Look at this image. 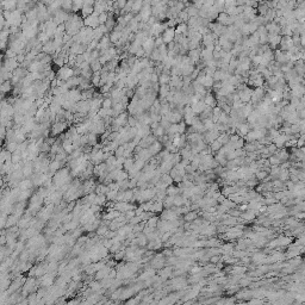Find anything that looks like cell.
<instances>
[{"instance_id": "6da1fadb", "label": "cell", "mask_w": 305, "mask_h": 305, "mask_svg": "<svg viewBox=\"0 0 305 305\" xmlns=\"http://www.w3.org/2000/svg\"><path fill=\"white\" fill-rule=\"evenodd\" d=\"M72 76H74V69H73L72 67L65 66V65L62 67H60V69L57 72V78L63 80V81H67L68 79L72 78Z\"/></svg>"}, {"instance_id": "7a4b0ae2", "label": "cell", "mask_w": 305, "mask_h": 305, "mask_svg": "<svg viewBox=\"0 0 305 305\" xmlns=\"http://www.w3.org/2000/svg\"><path fill=\"white\" fill-rule=\"evenodd\" d=\"M84 25L87 26V28H91V29H96L99 26V20H98V14L97 13H92L90 16L85 17L84 18Z\"/></svg>"}, {"instance_id": "3957f363", "label": "cell", "mask_w": 305, "mask_h": 305, "mask_svg": "<svg viewBox=\"0 0 305 305\" xmlns=\"http://www.w3.org/2000/svg\"><path fill=\"white\" fill-rule=\"evenodd\" d=\"M66 129H67L66 122L59 120V122H55L54 124H53L50 132H51L53 136H56V135H60V134H62V132H65L66 131Z\"/></svg>"}, {"instance_id": "277c9868", "label": "cell", "mask_w": 305, "mask_h": 305, "mask_svg": "<svg viewBox=\"0 0 305 305\" xmlns=\"http://www.w3.org/2000/svg\"><path fill=\"white\" fill-rule=\"evenodd\" d=\"M175 37V29L174 28H166L161 34V38L165 44H168L169 42L174 41Z\"/></svg>"}, {"instance_id": "5b68a950", "label": "cell", "mask_w": 305, "mask_h": 305, "mask_svg": "<svg viewBox=\"0 0 305 305\" xmlns=\"http://www.w3.org/2000/svg\"><path fill=\"white\" fill-rule=\"evenodd\" d=\"M113 209L124 213L125 211H129V210H135V205L130 204L129 202H118L117 204H113Z\"/></svg>"}, {"instance_id": "8992f818", "label": "cell", "mask_w": 305, "mask_h": 305, "mask_svg": "<svg viewBox=\"0 0 305 305\" xmlns=\"http://www.w3.org/2000/svg\"><path fill=\"white\" fill-rule=\"evenodd\" d=\"M154 41H155V38H153V37H148V38H147V39L142 43V45H141V47L143 48L145 55H150V54H151V51L154 50V48H155Z\"/></svg>"}, {"instance_id": "52a82bcc", "label": "cell", "mask_w": 305, "mask_h": 305, "mask_svg": "<svg viewBox=\"0 0 305 305\" xmlns=\"http://www.w3.org/2000/svg\"><path fill=\"white\" fill-rule=\"evenodd\" d=\"M251 93H253V91L249 90V88H247V87H245L243 90H239V100L243 103V104L250 103Z\"/></svg>"}, {"instance_id": "ba28073f", "label": "cell", "mask_w": 305, "mask_h": 305, "mask_svg": "<svg viewBox=\"0 0 305 305\" xmlns=\"http://www.w3.org/2000/svg\"><path fill=\"white\" fill-rule=\"evenodd\" d=\"M111 41H110V38H108V36H103L100 39H99V42H98V45H97V49L99 50V51H104V50H108L110 47H111Z\"/></svg>"}, {"instance_id": "9c48e42d", "label": "cell", "mask_w": 305, "mask_h": 305, "mask_svg": "<svg viewBox=\"0 0 305 305\" xmlns=\"http://www.w3.org/2000/svg\"><path fill=\"white\" fill-rule=\"evenodd\" d=\"M281 41V35L279 34H268L267 36V42L269 43V45L272 48H276V45L280 44Z\"/></svg>"}, {"instance_id": "30bf717a", "label": "cell", "mask_w": 305, "mask_h": 305, "mask_svg": "<svg viewBox=\"0 0 305 305\" xmlns=\"http://www.w3.org/2000/svg\"><path fill=\"white\" fill-rule=\"evenodd\" d=\"M178 213L175 212V211H173V210H165L163 212H162L161 215V218L162 219H165V221H174V219H178Z\"/></svg>"}, {"instance_id": "8fae6325", "label": "cell", "mask_w": 305, "mask_h": 305, "mask_svg": "<svg viewBox=\"0 0 305 305\" xmlns=\"http://www.w3.org/2000/svg\"><path fill=\"white\" fill-rule=\"evenodd\" d=\"M190 106H191V110L196 114L202 113L204 110H205V108H206V105H205V103H204L203 99L197 103H194V104H192V105H190Z\"/></svg>"}, {"instance_id": "7c38bea8", "label": "cell", "mask_w": 305, "mask_h": 305, "mask_svg": "<svg viewBox=\"0 0 305 305\" xmlns=\"http://www.w3.org/2000/svg\"><path fill=\"white\" fill-rule=\"evenodd\" d=\"M203 100L206 106H210V108H215V106H217V99H216V97L213 96V94H211V93H206V94L204 96Z\"/></svg>"}, {"instance_id": "4fadbf2b", "label": "cell", "mask_w": 305, "mask_h": 305, "mask_svg": "<svg viewBox=\"0 0 305 305\" xmlns=\"http://www.w3.org/2000/svg\"><path fill=\"white\" fill-rule=\"evenodd\" d=\"M148 150H149L150 154H151L153 156L156 155V154H159V153L162 150V143L160 142V141H156L155 139V141L148 147Z\"/></svg>"}, {"instance_id": "5bb4252c", "label": "cell", "mask_w": 305, "mask_h": 305, "mask_svg": "<svg viewBox=\"0 0 305 305\" xmlns=\"http://www.w3.org/2000/svg\"><path fill=\"white\" fill-rule=\"evenodd\" d=\"M110 271H111V267H108V266H104V267H102L100 269H98V271H97V274H96V279L97 280H102V279L108 278Z\"/></svg>"}, {"instance_id": "9a60e30c", "label": "cell", "mask_w": 305, "mask_h": 305, "mask_svg": "<svg viewBox=\"0 0 305 305\" xmlns=\"http://www.w3.org/2000/svg\"><path fill=\"white\" fill-rule=\"evenodd\" d=\"M200 50H202L200 48L191 49V50H190V53H188V57L191 59V61L194 63V65H196V63H198V62H199V60H200Z\"/></svg>"}, {"instance_id": "2e32d148", "label": "cell", "mask_w": 305, "mask_h": 305, "mask_svg": "<svg viewBox=\"0 0 305 305\" xmlns=\"http://www.w3.org/2000/svg\"><path fill=\"white\" fill-rule=\"evenodd\" d=\"M144 3L143 0H134V4H132V8H131V13L135 16V14H138L139 11L142 10Z\"/></svg>"}, {"instance_id": "e0dca14e", "label": "cell", "mask_w": 305, "mask_h": 305, "mask_svg": "<svg viewBox=\"0 0 305 305\" xmlns=\"http://www.w3.org/2000/svg\"><path fill=\"white\" fill-rule=\"evenodd\" d=\"M213 78H212V75H209V74H205L203 78V81H202V85H203L204 87L208 90V88H211L212 87V85H213Z\"/></svg>"}, {"instance_id": "ac0fdd59", "label": "cell", "mask_w": 305, "mask_h": 305, "mask_svg": "<svg viewBox=\"0 0 305 305\" xmlns=\"http://www.w3.org/2000/svg\"><path fill=\"white\" fill-rule=\"evenodd\" d=\"M12 90V82L11 80H4L0 85V92L1 93H8Z\"/></svg>"}, {"instance_id": "d6986e66", "label": "cell", "mask_w": 305, "mask_h": 305, "mask_svg": "<svg viewBox=\"0 0 305 305\" xmlns=\"http://www.w3.org/2000/svg\"><path fill=\"white\" fill-rule=\"evenodd\" d=\"M122 212H119V211H114V209H110L108 210V212L106 213V215L104 216V219H108V221H113L114 218H117L118 216L120 215Z\"/></svg>"}, {"instance_id": "ffe728a7", "label": "cell", "mask_w": 305, "mask_h": 305, "mask_svg": "<svg viewBox=\"0 0 305 305\" xmlns=\"http://www.w3.org/2000/svg\"><path fill=\"white\" fill-rule=\"evenodd\" d=\"M171 91L169 85H161L159 88V94H160V99H165L166 96L168 94V92Z\"/></svg>"}, {"instance_id": "44dd1931", "label": "cell", "mask_w": 305, "mask_h": 305, "mask_svg": "<svg viewBox=\"0 0 305 305\" xmlns=\"http://www.w3.org/2000/svg\"><path fill=\"white\" fill-rule=\"evenodd\" d=\"M22 172H23V175H24V176H29V175H31L32 172H34V165L26 162V163L24 165V167L22 168Z\"/></svg>"}, {"instance_id": "7402d4cb", "label": "cell", "mask_w": 305, "mask_h": 305, "mask_svg": "<svg viewBox=\"0 0 305 305\" xmlns=\"http://www.w3.org/2000/svg\"><path fill=\"white\" fill-rule=\"evenodd\" d=\"M180 190L179 187H176V186H173V185H169L166 188V194L167 196H176V194H179L180 193Z\"/></svg>"}, {"instance_id": "603a6c76", "label": "cell", "mask_w": 305, "mask_h": 305, "mask_svg": "<svg viewBox=\"0 0 305 305\" xmlns=\"http://www.w3.org/2000/svg\"><path fill=\"white\" fill-rule=\"evenodd\" d=\"M278 178L281 181H286L290 178V172H288V168H281L279 174H278Z\"/></svg>"}, {"instance_id": "cb8c5ba5", "label": "cell", "mask_w": 305, "mask_h": 305, "mask_svg": "<svg viewBox=\"0 0 305 305\" xmlns=\"http://www.w3.org/2000/svg\"><path fill=\"white\" fill-rule=\"evenodd\" d=\"M157 222H159V218H157L156 216H151V217H149V218L145 221V225H147V227H150V228H154V229H156Z\"/></svg>"}, {"instance_id": "d4e9b609", "label": "cell", "mask_w": 305, "mask_h": 305, "mask_svg": "<svg viewBox=\"0 0 305 305\" xmlns=\"http://www.w3.org/2000/svg\"><path fill=\"white\" fill-rule=\"evenodd\" d=\"M90 68H91V71H92L93 73H94V72H100V71H102V68H103V65L99 62V60H96V61H93V62H91V63H90Z\"/></svg>"}, {"instance_id": "484cf974", "label": "cell", "mask_w": 305, "mask_h": 305, "mask_svg": "<svg viewBox=\"0 0 305 305\" xmlns=\"http://www.w3.org/2000/svg\"><path fill=\"white\" fill-rule=\"evenodd\" d=\"M222 147H223V143H222L218 138H217V139H215L213 142H211V143H210V149H211V151H218Z\"/></svg>"}, {"instance_id": "4316f807", "label": "cell", "mask_w": 305, "mask_h": 305, "mask_svg": "<svg viewBox=\"0 0 305 305\" xmlns=\"http://www.w3.org/2000/svg\"><path fill=\"white\" fill-rule=\"evenodd\" d=\"M153 275H155V271H154V268L147 269V271H144L143 273L141 274V276H139V279H141V280H147V279H149V278H151Z\"/></svg>"}, {"instance_id": "83f0119b", "label": "cell", "mask_w": 305, "mask_h": 305, "mask_svg": "<svg viewBox=\"0 0 305 305\" xmlns=\"http://www.w3.org/2000/svg\"><path fill=\"white\" fill-rule=\"evenodd\" d=\"M171 81V75L169 74H166V73H162L159 75V82L161 85H168Z\"/></svg>"}, {"instance_id": "f1b7e54d", "label": "cell", "mask_w": 305, "mask_h": 305, "mask_svg": "<svg viewBox=\"0 0 305 305\" xmlns=\"http://www.w3.org/2000/svg\"><path fill=\"white\" fill-rule=\"evenodd\" d=\"M196 218H198V212H196V211H188V212H186L185 215V221L186 222H193Z\"/></svg>"}, {"instance_id": "f546056e", "label": "cell", "mask_w": 305, "mask_h": 305, "mask_svg": "<svg viewBox=\"0 0 305 305\" xmlns=\"http://www.w3.org/2000/svg\"><path fill=\"white\" fill-rule=\"evenodd\" d=\"M160 180H162L165 184L167 186H169V185H173V178L169 175L168 173H163L161 175V178H160Z\"/></svg>"}, {"instance_id": "4dcf8cb0", "label": "cell", "mask_w": 305, "mask_h": 305, "mask_svg": "<svg viewBox=\"0 0 305 305\" xmlns=\"http://www.w3.org/2000/svg\"><path fill=\"white\" fill-rule=\"evenodd\" d=\"M112 105H113V102H112L111 97H106V98H104V99H103L102 108H112Z\"/></svg>"}, {"instance_id": "1f68e13d", "label": "cell", "mask_w": 305, "mask_h": 305, "mask_svg": "<svg viewBox=\"0 0 305 305\" xmlns=\"http://www.w3.org/2000/svg\"><path fill=\"white\" fill-rule=\"evenodd\" d=\"M165 132H166V130H165V129H163L160 124H159V125L156 126L155 129L153 130V134H154V136H155V137H161V136H163V135H165Z\"/></svg>"}, {"instance_id": "d6a6232c", "label": "cell", "mask_w": 305, "mask_h": 305, "mask_svg": "<svg viewBox=\"0 0 305 305\" xmlns=\"http://www.w3.org/2000/svg\"><path fill=\"white\" fill-rule=\"evenodd\" d=\"M267 174H268V171H266V169H262V171H257L256 173L254 174V176H256L257 180H263L267 178Z\"/></svg>"}, {"instance_id": "836d02e7", "label": "cell", "mask_w": 305, "mask_h": 305, "mask_svg": "<svg viewBox=\"0 0 305 305\" xmlns=\"http://www.w3.org/2000/svg\"><path fill=\"white\" fill-rule=\"evenodd\" d=\"M265 260H266V255L262 254V253H257V254H255V255L253 256V261L256 263L265 262Z\"/></svg>"}, {"instance_id": "e575fe53", "label": "cell", "mask_w": 305, "mask_h": 305, "mask_svg": "<svg viewBox=\"0 0 305 305\" xmlns=\"http://www.w3.org/2000/svg\"><path fill=\"white\" fill-rule=\"evenodd\" d=\"M61 167V161H57V160H55V161H53L51 163H49V169L53 172V173H55V172H57V169Z\"/></svg>"}, {"instance_id": "d590c367", "label": "cell", "mask_w": 305, "mask_h": 305, "mask_svg": "<svg viewBox=\"0 0 305 305\" xmlns=\"http://www.w3.org/2000/svg\"><path fill=\"white\" fill-rule=\"evenodd\" d=\"M94 191H96V194H106L108 191V187L104 185H99L94 188Z\"/></svg>"}, {"instance_id": "8d00e7d4", "label": "cell", "mask_w": 305, "mask_h": 305, "mask_svg": "<svg viewBox=\"0 0 305 305\" xmlns=\"http://www.w3.org/2000/svg\"><path fill=\"white\" fill-rule=\"evenodd\" d=\"M268 162H269V166H278V165H280L281 163V161L275 155L269 156Z\"/></svg>"}, {"instance_id": "74e56055", "label": "cell", "mask_w": 305, "mask_h": 305, "mask_svg": "<svg viewBox=\"0 0 305 305\" xmlns=\"http://www.w3.org/2000/svg\"><path fill=\"white\" fill-rule=\"evenodd\" d=\"M108 18V12H103L100 14H98V20H99V24H105L106 20Z\"/></svg>"}, {"instance_id": "f35d334b", "label": "cell", "mask_w": 305, "mask_h": 305, "mask_svg": "<svg viewBox=\"0 0 305 305\" xmlns=\"http://www.w3.org/2000/svg\"><path fill=\"white\" fill-rule=\"evenodd\" d=\"M245 271H247L245 267H233V274H242Z\"/></svg>"}, {"instance_id": "ab89813d", "label": "cell", "mask_w": 305, "mask_h": 305, "mask_svg": "<svg viewBox=\"0 0 305 305\" xmlns=\"http://www.w3.org/2000/svg\"><path fill=\"white\" fill-rule=\"evenodd\" d=\"M6 126H4L3 124H0V141H3L6 137Z\"/></svg>"}, {"instance_id": "60d3db41", "label": "cell", "mask_w": 305, "mask_h": 305, "mask_svg": "<svg viewBox=\"0 0 305 305\" xmlns=\"http://www.w3.org/2000/svg\"><path fill=\"white\" fill-rule=\"evenodd\" d=\"M286 224L288 227H296V225H298V221H297V218L296 219L294 218H288V219H286Z\"/></svg>"}, {"instance_id": "b9f144b4", "label": "cell", "mask_w": 305, "mask_h": 305, "mask_svg": "<svg viewBox=\"0 0 305 305\" xmlns=\"http://www.w3.org/2000/svg\"><path fill=\"white\" fill-rule=\"evenodd\" d=\"M108 228L106 227H98L97 228V234L98 235H105V234L108 233Z\"/></svg>"}, {"instance_id": "7bdbcfd3", "label": "cell", "mask_w": 305, "mask_h": 305, "mask_svg": "<svg viewBox=\"0 0 305 305\" xmlns=\"http://www.w3.org/2000/svg\"><path fill=\"white\" fill-rule=\"evenodd\" d=\"M124 216H125L126 219H130L135 216V210H129V211H125L124 212Z\"/></svg>"}, {"instance_id": "ee69618b", "label": "cell", "mask_w": 305, "mask_h": 305, "mask_svg": "<svg viewBox=\"0 0 305 305\" xmlns=\"http://www.w3.org/2000/svg\"><path fill=\"white\" fill-rule=\"evenodd\" d=\"M91 288L93 290V291H98L100 287H102V285L99 284V282H97V281H93V282H91Z\"/></svg>"}, {"instance_id": "f6af8a7d", "label": "cell", "mask_w": 305, "mask_h": 305, "mask_svg": "<svg viewBox=\"0 0 305 305\" xmlns=\"http://www.w3.org/2000/svg\"><path fill=\"white\" fill-rule=\"evenodd\" d=\"M6 221H7V219H6V215H5V213H3V216L0 217V229H1V228H4L5 225H6Z\"/></svg>"}, {"instance_id": "bcb514c9", "label": "cell", "mask_w": 305, "mask_h": 305, "mask_svg": "<svg viewBox=\"0 0 305 305\" xmlns=\"http://www.w3.org/2000/svg\"><path fill=\"white\" fill-rule=\"evenodd\" d=\"M5 26H6V22H5V19L3 17V14H0V31L3 30Z\"/></svg>"}, {"instance_id": "7dc6e473", "label": "cell", "mask_w": 305, "mask_h": 305, "mask_svg": "<svg viewBox=\"0 0 305 305\" xmlns=\"http://www.w3.org/2000/svg\"><path fill=\"white\" fill-rule=\"evenodd\" d=\"M210 262L211 263H217V262H219V260H221V257L219 256H216V255H213V256H210Z\"/></svg>"}, {"instance_id": "c3c4849f", "label": "cell", "mask_w": 305, "mask_h": 305, "mask_svg": "<svg viewBox=\"0 0 305 305\" xmlns=\"http://www.w3.org/2000/svg\"><path fill=\"white\" fill-rule=\"evenodd\" d=\"M145 55V53H144V50H143V48L141 47V48L138 49L137 51H136V54H135V56L136 57H142V56H144Z\"/></svg>"}, {"instance_id": "681fc988", "label": "cell", "mask_w": 305, "mask_h": 305, "mask_svg": "<svg viewBox=\"0 0 305 305\" xmlns=\"http://www.w3.org/2000/svg\"><path fill=\"white\" fill-rule=\"evenodd\" d=\"M203 271V268L202 267H194V268L191 269V273L192 274H196V273H198V272H202Z\"/></svg>"}, {"instance_id": "f907efd6", "label": "cell", "mask_w": 305, "mask_h": 305, "mask_svg": "<svg viewBox=\"0 0 305 305\" xmlns=\"http://www.w3.org/2000/svg\"><path fill=\"white\" fill-rule=\"evenodd\" d=\"M1 60H3V54H0V62H1Z\"/></svg>"}]
</instances>
